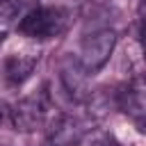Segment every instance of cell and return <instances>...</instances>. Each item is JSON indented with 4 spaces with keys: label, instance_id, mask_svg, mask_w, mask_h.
Instances as JSON below:
<instances>
[{
    "label": "cell",
    "instance_id": "2",
    "mask_svg": "<svg viewBox=\"0 0 146 146\" xmlns=\"http://www.w3.org/2000/svg\"><path fill=\"white\" fill-rule=\"evenodd\" d=\"M114 46H116V32L110 30V27L87 34L82 39V43H80V57H78L82 68L89 75L98 73L110 62V57L114 52Z\"/></svg>",
    "mask_w": 146,
    "mask_h": 146
},
{
    "label": "cell",
    "instance_id": "1",
    "mask_svg": "<svg viewBox=\"0 0 146 146\" xmlns=\"http://www.w3.org/2000/svg\"><path fill=\"white\" fill-rule=\"evenodd\" d=\"M68 25V14L59 7H36L18 21V32L30 39H55Z\"/></svg>",
    "mask_w": 146,
    "mask_h": 146
},
{
    "label": "cell",
    "instance_id": "3",
    "mask_svg": "<svg viewBox=\"0 0 146 146\" xmlns=\"http://www.w3.org/2000/svg\"><path fill=\"white\" fill-rule=\"evenodd\" d=\"M48 107H50V100H48V94L41 91L36 96H27V98H21L11 110V125L18 130V132H34L36 128L43 125L46 121V114H48Z\"/></svg>",
    "mask_w": 146,
    "mask_h": 146
},
{
    "label": "cell",
    "instance_id": "6",
    "mask_svg": "<svg viewBox=\"0 0 146 146\" xmlns=\"http://www.w3.org/2000/svg\"><path fill=\"white\" fill-rule=\"evenodd\" d=\"M114 105L121 112H125L128 116H132L137 121V125H141V121H144V107H146L141 78H135L128 84H121L114 91Z\"/></svg>",
    "mask_w": 146,
    "mask_h": 146
},
{
    "label": "cell",
    "instance_id": "11",
    "mask_svg": "<svg viewBox=\"0 0 146 146\" xmlns=\"http://www.w3.org/2000/svg\"><path fill=\"white\" fill-rule=\"evenodd\" d=\"M5 43V32H0V46Z\"/></svg>",
    "mask_w": 146,
    "mask_h": 146
},
{
    "label": "cell",
    "instance_id": "8",
    "mask_svg": "<svg viewBox=\"0 0 146 146\" xmlns=\"http://www.w3.org/2000/svg\"><path fill=\"white\" fill-rule=\"evenodd\" d=\"M23 9V0H0V21L9 23L14 21Z\"/></svg>",
    "mask_w": 146,
    "mask_h": 146
},
{
    "label": "cell",
    "instance_id": "10",
    "mask_svg": "<svg viewBox=\"0 0 146 146\" xmlns=\"http://www.w3.org/2000/svg\"><path fill=\"white\" fill-rule=\"evenodd\" d=\"M5 112H7V110H5V103H0V123H2V119H5Z\"/></svg>",
    "mask_w": 146,
    "mask_h": 146
},
{
    "label": "cell",
    "instance_id": "4",
    "mask_svg": "<svg viewBox=\"0 0 146 146\" xmlns=\"http://www.w3.org/2000/svg\"><path fill=\"white\" fill-rule=\"evenodd\" d=\"M84 132H87V128L80 119H75L71 114H59L48 125L43 146H78L84 139Z\"/></svg>",
    "mask_w": 146,
    "mask_h": 146
},
{
    "label": "cell",
    "instance_id": "7",
    "mask_svg": "<svg viewBox=\"0 0 146 146\" xmlns=\"http://www.w3.org/2000/svg\"><path fill=\"white\" fill-rule=\"evenodd\" d=\"M36 66L34 55H9L5 59V78L9 84H23Z\"/></svg>",
    "mask_w": 146,
    "mask_h": 146
},
{
    "label": "cell",
    "instance_id": "5",
    "mask_svg": "<svg viewBox=\"0 0 146 146\" xmlns=\"http://www.w3.org/2000/svg\"><path fill=\"white\" fill-rule=\"evenodd\" d=\"M59 78H62V84L66 89V94L78 100V103H84L87 96L91 94L89 91V73L82 68L80 59L73 57V55H66L59 64Z\"/></svg>",
    "mask_w": 146,
    "mask_h": 146
},
{
    "label": "cell",
    "instance_id": "9",
    "mask_svg": "<svg viewBox=\"0 0 146 146\" xmlns=\"http://www.w3.org/2000/svg\"><path fill=\"white\" fill-rule=\"evenodd\" d=\"M96 146H119L114 139H110V137H105V139H100V141H96Z\"/></svg>",
    "mask_w": 146,
    "mask_h": 146
}]
</instances>
